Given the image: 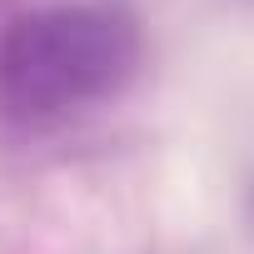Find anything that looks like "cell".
Wrapping results in <instances>:
<instances>
[{"instance_id":"6da1fadb","label":"cell","mask_w":254,"mask_h":254,"mask_svg":"<svg viewBox=\"0 0 254 254\" xmlns=\"http://www.w3.org/2000/svg\"><path fill=\"white\" fill-rule=\"evenodd\" d=\"M145 30L130 0H65L20 15L0 40V100L20 120L100 105L135 80Z\"/></svg>"},{"instance_id":"7a4b0ae2","label":"cell","mask_w":254,"mask_h":254,"mask_svg":"<svg viewBox=\"0 0 254 254\" xmlns=\"http://www.w3.org/2000/svg\"><path fill=\"white\" fill-rule=\"evenodd\" d=\"M249 209H254V194H249Z\"/></svg>"}]
</instances>
